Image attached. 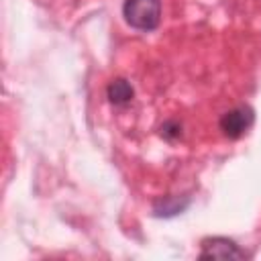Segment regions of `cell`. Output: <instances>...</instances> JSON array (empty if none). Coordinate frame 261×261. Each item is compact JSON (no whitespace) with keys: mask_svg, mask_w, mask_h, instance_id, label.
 <instances>
[{"mask_svg":"<svg viewBox=\"0 0 261 261\" xmlns=\"http://www.w3.org/2000/svg\"><path fill=\"white\" fill-rule=\"evenodd\" d=\"M124 22L141 33H151L161 22V0H124Z\"/></svg>","mask_w":261,"mask_h":261,"instance_id":"cell-1","label":"cell"},{"mask_svg":"<svg viewBox=\"0 0 261 261\" xmlns=\"http://www.w3.org/2000/svg\"><path fill=\"white\" fill-rule=\"evenodd\" d=\"M253 122H255L253 108L241 104V106H234V108L226 110L220 116L218 126H220V130H222L224 137H228V139H241L253 126Z\"/></svg>","mask_w":261,"mask_h":261,"instance_id":"cell-2","label":"cell"},{"mask_svg":"<svg viewBox=\"0 0 261 261\" xmlns=\"http://www.w3.org/2000/svg\"><path fill=\"white\" fill-rule=\"evenodd\" d=\"M247 253L228 237H206L202 241L200 259H245Z\"/></svg>","mask_w":261,"mask_h":261,"instance_id":"cell-3","label":"cell"},{"mask_svg":"<svg viewBox=\"0 0 261 261\" xmlns=\"http://www.w3.org/2000/svg\"><path fill=\"white\" fill-rule=\"evenodd\" d=\"M188 206H190L188 196H163L161 200H157L153 204V214L163 216V218H171V216L181 214Z\"/></svg>","mask_w":261,"mask_h":261,"instance_id":"cell-4","label":"cell"},{"mask_svg":"<svg viewBox=\"0 0 261 261\" xmlns=\"http://www.w3.org/2000/svg\"><path fill=\"white\" fill-rule=\"evenodd\" d=\"M106 96H108L110 104H114V106H126V104L133 100L135 90H133L130 82H126L124 77H116V80H112V82L108 84Z\"/></svg>","mask_w":261,"mask_h":261,"instance_id":"cell-5","label":"cell"},{"mask_svg":"<svg viewBox=\"0 0 261 261\" xmlns=\"http://www.w3.org/2000/svg\"><path fill=\"white\" fill-rule=\"evenodd\" d=\"M159 130H161V137H163L165 141H169V143L181 139V124H179L177 120H165Z\"/></svg>","mask_w":261,"mask_h":261,"instance_id":"cell-6","label":"cell"}]
</instances>
